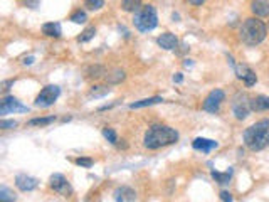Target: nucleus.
Masks as SVG:
<instances>
[{"instance_id": "f257e3e1", "label": "nucleus", "mask_w": 269, "mask_h": 202, "mask_svg": "<svg viewBox=\"0 0 269 202\" xmlns=\"http://www.w3.org/2000/svg\"><path fill=\"white\" fill-rule=\"evenodd\" d=\"M175 142H179V132L166 127V125H151L145 133V138H143V145L148 150H158V148Z\"/></svg>"}, {"instance_id": "f03ea898", "label": "nucleus", "mask_w": 269, "mask_h": 202, "mask_svg": "<svg viewBox=\"0 0 269 202\" xmlns=\"http://www.w3.org/2000/svg\"><path fill=\"white\" fill-rule=\"evenodd\" d=\"M244 143L249 150L259 152L269 145V120H261L244 132Z\"/></svg>"}, {"instance_id": "7ed1b4c3", "label": "nucleus", "mask_w": 269, "mask_h": 202, "mask_svg": "<svg viewBox=\"0 0 269 202\" xmlns=\"http://www.w3.org/2000/svg\"><path fill=\"white\" fill-rule=\"evenodd\" d=\"M268 27L259 17H249L242 22L239 29V37L244 44L248 45H257L266 39Z\"/></svg>"}, {"instance_id": "20e7f679", "label": "nucleus", "mask_w": 269, "mask_h": 202, "mask_svg": "<svg viewBox=\"0 0 269 202\" xmlns=\"http://www.w3.org/2000/svg\"><path fill=\"white\" fill-rule=\"evenodd\" d=\"M133 25L140 32H150L158 25V15L153 5H143L133 15Z\"/></svg>"}, {"instance_id": "39448f33", "label": "nucleus", "mask_w": 269, "mask_h": 202, "mask_svg": "<svg viewBox=\"0 0 269 202\" xmlns=\"http://www.w3.org/2000/svg\"><path fill=\"white\" fill-rule=\"evenodd\" d=\"M59 94H61L59 86H54V85L45 86V88H42V91L37 94L36 106H39V108H49V106H52L56 101H58Z\"/></svg>"}, {"instance_id": "423d86ee", "label": "nucleus", "mask_w": 269, "mask_h": 202, "mask_svg": "<svg viewBox=\"0 0 269 202\" xmlns=\"http://www.w3.org/2000/svg\"><path fill=\"white\" fill-rule=\"evenodd\" d=\"M224 100H226V93H224V91H222V90H212L210 93L207 94L206 101H204V105H202L204 112L217 113Z\"/></svg>"}, {"instance_id": "0eeeda50", "label": "nucleus", "mask_w": 269, "mask_h": 202, "mask_svg": "<svg viewBox=\"0 0 269 202\" xmlns=\"http://www.w3.org/2000/svg\"><path fill=\"white\" fill-rule=\"evenodd\" d=\"M29 108L24 106L17 98L5 96L0 101V115H9V113H27Z\"/></svg>"}, {"instance_id": "6e6552de", "label": "nucleus", "mask_w": 269, "mask_h": 202, "mask_svg": "<svg viewBox=\"0 0 269 202\" xmlns=\"http://www.w3.org/2000/svg\"><path fill=\"white\" fill-rule=\"evenodd\" d=\"M234 71H236L237 78L242 79V81H244V85L248 88H251L252 85H256L257 76L249 66H246V64H236V66H234Z\"/></svg>"}, {"instance_id": "1a4fd4ad", "label": "nucleus", "mask_w": 269, "mask_h": 202, "mask_svg": "<svg viewBox=\"0 0 269 202\" xmlns=\"http://www.w3.org/2000/svg\"><path fill=\"white\" fill-rule=\"evenodd\" d=\"M49 184H51V189H54L56 192L61 194V196H69L71 194V185H69V182L66 180V177H64L62 174L51 175Z\"/></svg>"}, {"instance_id": "9d476101", "label": "nucleus", "mask_w": 269, "mask_h": 202, "mask_svg": "<svg viewBox=\"0 0 269 202\" xmlns=\"http://www.w3.org/2000/svg\"><path fill=\"white\" fill-rule=\"evenodd\" d=\"M15 185H17V189L22 190V192H30V190H34L39 185V180H37L36 177H30L27 174H19L17 177H15Z\"/></svg>"}, {"instance_id": "9b49d317", "label": "nucleus", "mask_w": 269, "mask_h": 202, "mask_svg": "<svg viewBox=\"0 0 269 202\" xmlns=\"http://www.w3.org/2000/svg\"><path fill=\"white\" fill-rule=\"evenodd\" d=\"M232 112L237 120H246L249 116V112H251V101L246 96H242V100H236L232 106Z\"/></svg>"}, {"instance_id": "f8f14e48", "label": "nucleus", "mask_w": 269, "mask_h": 202, "mask_svg": "<svg viewBox=\"0 0 269 202\" xmlns=\"http://www.w3.org/2000/svg\"><path fill=\"white\" fill-rule=\"evenodd\" d=\"M157 43L162 49H165V51H175V49L179 47V39H177V36L172 32L162 34L157 39Z\"/></svg>"}, {"instance_id": "ddd939ff", "label": "nucleus", "mask_w": 269, "mask_h": 202, "mask_svg": "<svg viewBox=\"0 0 269 202\" xmlns=\"http://www.w3.org/2000/svg\"><path fill=\"white\" fill-rule=\"evenodd\" d=\"M113 197H115L116 202H133L136 199V192L131 187L123 185V187H118L115 190Z\"/></svg>"}, {"instance_id": "4468645a", "label": "nucleus", "mask_w": 269, "mask_h": 202, "mask_svg": "<svg viewBox=\"0 0 269 202\" xmlns=\"http://www.w3.org/2000/svg\"><path fill=\"white\" fill-rule=\"evenodd\" d=\"M192 147L195 148V150L199 152H204V154H209L210 150H214V148L219 147L217 142H214V140H209V138H195L194 142H192Z\"/></svg>"}, {"instance_id": "2eb2a0df", "label": "nucleus", "mask_w": 269, "mask_h": 202, "mask_svg": "<svg viewBox=\"0 0 269 202\" xmlns=\"http://www.w3.org/2000/svg\"><path fill=\"white\" fill-rule=\"evenodd\" d=\"M251 10L256 17H269V0H252Z\"/></svg>"}, {"instance_id": "dca6fc26", "label": "nucleus", "mask_w": 269, "mask_h": 202, "mask_svg": "<svg viewBox=\"0 0 269 202\" xmlns=\"http://www.w3.org/2000/svg\"><path fill=\"white\" fill-rule=\"evenodd\" d=\"M269 110V96H256L251 100V112H266Z\"/></svg>"}, {"instance_id": "f3484780", "label": "nucleus", "mask_w": 269, "mask_h": 202, "mask_svg": "<svg viewBox=\"0 0 269 202\" xmlns=\"http://www.w3.org/2000/svg\"><path fill=\"white\" fill-rule=\"evenodd\" d=\"M42 34L47 37H61L62 30H61V24L58 22H47L42 25Z\"/></svg>"}, {"instance_id": "a211bd4d", "label": "nucleus", "mask_w": 269, "mask_h": 202, "mask_svg": "<svg viewBox=\"0 0 269 202\" xmlns=\"http://www.w3.org/2000/svg\"><path fill=\"white\" fill-rule=\"evenodd\" d=\"M164 101V98L160 96H153V98H146V100L142 101H135L130 105V110H136V108H145V106H151V105H158V103Z\"/></svg>"}, {"instance_id": "6ab92c4d", "label": "nucleus", "mask_w": 269, "mask_h": 202, "mask_svg": "<svg viewBox=\"0 0 269 202\" xmlns=\"http://www.w3.org/2000/svg\"><path fill=\"white\" fill-rule=\"evenodd\" d=\"M230 177H232V169L226 170V172H217V170H212V179H214L217 184H229Z\"/></svg>"}, {"instance_id": "aec40b11", "label": "nucleus", "mask_w": 269, "mask_h": 202, "mask_svg": "<svg viewBox=\"0 0 269 202\" xmlns=\"http://www.w3.org/2000/svg\"><path fill=\"white\" fill-rule=\"evenodd\" d=\"M142 7V0H121V9L124 12H136Z\"/></svg>"}, {"instance_id": "412c9836", "label": "nucleus", "mask_w": 269, "mask_h": 202, "mask_svg": "<svg viewBox=\"0 0 269 202\" xmlns=\"http://www.w3.org/2000/svg\"><path fill=\"white\" fill-rule=\"evenodd\" d=\"M56 121V116H45V118H32L29 121V127H45V125H51Z\"/></svg>"}, {"instance_id": "4be33fe9", "label": "nucleus", "mask_w": 269, "mask_h": 202, "mask_svg": "<svg viewBox=\"0 0 269 202\" xmlns=\"http://www.w3.org/2000/svg\"><path fill=\"white\" fill-rule=\"evenodd\" d=\"M14 201H15L14 190H10L9 187L2 185V187H0V202H14Z\"/></svg>"}, {"instance_id": "5701e85b", "label": "nucleus", "mask_w": 269, "mask_h": 202, "mask_svg": "<svg viewBox=\"0 0 269 202\" xmlns=\"http://www.w3.org/2000/svg\"><path fill=\"white\" fill-rule=\"evenodd\" d=\"M94 36H96V29H94V27H88V29L83 30V34L78 37V41H79V43H88V41L93 39Z\"/></svg>"}, {"instance_id": "b1692460", "label": "nucleus", "mask_w": 269, "mask_h": 202, "mask_svg": "<svg viewBox=\"0 0 269 202\" xmlns=\"http://www.w3.org/2000/svg\"><path fill=\"white\" fill-rule=\"evenodd\" d=\"M124 76H126V74H124V71L116 69V71H113L111 74L106 76V79H108L109 83H115V85H116V83H121V81H123Z\"/></svg>"}, {"instance_id": "393cba45", "label": "nucleus", "mask_w": 269, "mask_h": 202, "mask_svg": "<svg viewBox=\"0 0 269 202\" xmlns=\"http://www.w3.org/2000/svg\"><path fill=\"white\" fill-rule=\"evenodd\" d=\"M71 21H73L74 24H84V22L88 21V15H86L84 10H76V12L71 15Z\"/></svg>"}, {"instance_id": "a878e982", "label": "nucleus", "mask_w": 269, "mask_h": 202, "mask_svg": "<svg viewBox=\"0 0 269 202\" xmlns=\"http://www.w3.org/2000/svg\"><path fill=\"white\" fill-rule=\"evenodd\" d=\"M84 7L89 10H100L104 7V0H84Z\"/></svg>"}, {"instance_id": "bb28decb", "label": "nucleus", "mask_w": 269, "mask_h": 202, "mask_svg": "<svg viewBox=\"0 0 269 202\" xmlns=\"http://www.w3.org/2000/svg\"><path fill=\"white\" fill-rule=\"evenodd\" d=\"M103 136H104L106 140H108L109 143H113V145L118 142V135H116V132L113 130V128H103Z\"/></svg>"}, {"instance_id": "cd10ccee", "label": "nucleus", "mask_w": 269, "mask_h": 202, "mask_svg": "<svg viewBox=\"0 0 269 202\" xmlns=\"http://www.w3.org/2000/svg\"><path fill=\"white\" fill-rule=\"evenodd\" d=\"M109 93V88L106 86H94L91 90V96H104V94Z\"/></svg>"}, {"instance_id": "c85d7f7f", "label": "nucleus", "mask_w": 269, "mask_h": 202, "mask_svg": "<svg viewBox=\"0 0 269 202\" xmlns=\"http://www.w3.org/2000/svg\"><path fill=\"white\" fill-rule=\"evenodd\" d=\"M74 163H76V165H79V167H86V169H89V167L93 165V158H89V157H79V158L74 160Z\"/></svg>"}, {"instance_id": "c756f323", "label": "nucleus", "mask_w": 269, "mask_h": 202, "mask_svg": "<svg viewBox=\"0 0 269 202\" xmlns=\"http://www.w3.org/2000/svg\"><path fill=\"white\" fill-rule=\"evenodd\" d=\"M88 78H100V76L104 74V69L101 66H94V67H89L88 69Z\"/></svg>"}, {"instance_id": "7c9ffc66", "label": "nucleus", "mask_w": 269, "mask_h": 202, "mask_svg": "<svg viewBox=\"0 0 269 202\" xmlns=\"http://www.w3.org/2000/svg\"><path fill=\"white\" fill-rule=\"evenodd\" d=\"M17 127V121L15 120H2L0 121V128L2 130H10V128H15Z\"/></svg>"}, {"instance_id": "2f4dec72", "label": "nucleus", "mask_w": 269, "mask_h": 202, "mask_svg": "<svg viewBox=\"0 0 269 202\" xmlns=\"http://www.w3.org/2000/svg\"><path fill=\"white\" fill-rule=\"evenodd\" d=\"M221 201L222 202H232V194L229 192V190H222L221 192Z\"/></svg>"}, {"instance_id": "473e14b6", "label": "nucleus", "mask_w": 269, "mask_h": 202, "mask_svg": "<svg viewBox=\"0 0 269 202\" xmlns=\"http://www.w3.org/2000/svg\"><path fill=\"white\" fill-rule=\"evenodd\" d=\"M22 3H24L25 7H29V9H37L39 0H22Z\"/></svg>"}, {"instance_id": "72a5a7b5", "label": "nucleus", "mask_w": 269, "mask_h": 202, "mask_svg": "<svg viewBox=\"0 0 269 202\" xmlns=\"http://www.w3.org/2000/svg\"><path fill=\"white\" fill-rule=\"evenodd\" d=\"M188 3H192V5H195V7H199V5H202L206 0H187Z\"/></svg>"}, {"instance_id": "f704fd0d", "label": "nucleus", "mask_w": 269, "mask_h": 202, "mask_svg": "<svg viewBox=\"0 0 269 202\" xmlns=\"http://www.w3.org/2000/svg\"><path fill=\"white\" fill-rule=\"evenodd\" d=\"M173 81H175V83H182V81H184V76H182L180 72H179L177 76H173Z\"/></svg>"}, {"instance_id": "c9c22d12", "label": "nucleus", "mask_w": 269, "mask_h": 202, "mask_svg": "<svg viewBox=\"0 0 269 202\" xmlns=\"http://www.w3.org/2000/svg\"><path fill=\"white\" fill-rule=\"evenodd\" d=\"M10 85H14V79H10V81H5V83H3L2 86H3V90L7 91V90H9V86H10Z\"/></svg>"}, {"instance_id": "e433bc0d", "label": "nucleus", "mask_w": 269, "mask_h": 202, "mask_svg": "<svg viewBox=\"0 0 269 202\" xmlns=\"http://www.w3.org/2000/svg\"><path fill=\"white\" fill-rule=\"evenodd\" d=\"M32 63H34V58H32V56H30V58H25V59H24V64H25V66H30Z\"/></svg>"}]
</instances>
